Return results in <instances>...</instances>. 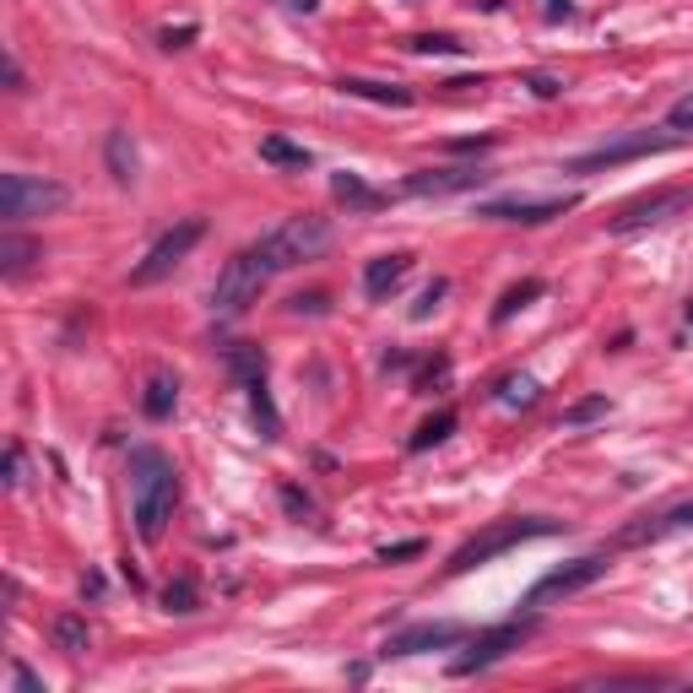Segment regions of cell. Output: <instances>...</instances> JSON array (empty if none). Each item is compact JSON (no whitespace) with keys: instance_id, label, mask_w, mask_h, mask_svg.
Here are the masks:
<instances>
[{"instance_id":"obj_1","label":"cell","mask_w":693,"mask_h":693,"mask_svg":"<svg viewBox=\"0 0 693 693\" xmlns=\"http://www.w3.org/2000/svg\"><path fill=\"white\" fill-rule=\"evenodd\" d=\"M174 504H179V471L163 450L141 444L131 450V510H136V531L141 542H157L174 521Z\"/></svg>"},{"instance_id":"obj_2","label":"cell","mask_w":693,"mask_h":693,"mask_svg":"<svg viewBox=\"0 0 693 693\" xmlns=\"http://www.w3.org/2000/svg\"><path fill=\"white\" fill-rule=\"evenodd\" d=\"M542 537H558V521H542V515H510V521H493L488 531H477L471 542H461V548L450 553L444 574H471V569L504 558L510 548H521V542H542Z\"/></svg>"},{"instance_id":"obj_3","label":"cell","mask_w":693,"mask_h":693,"mask_svg":"<svg viewBox=\"0 0 693 693\" xmlns=\"http://www.w3.org/2000/svg\"><path fill=\"white\" fill-rule=\"evenodd\" d=\"M331 250V223L325 217H287L277 223L266 239H261V255H266V266L272 272H292V266H309V261H320Z\"/></svg>"},{"instance_id":"obj_4","label":"cell","mask_w":693,"mask_h":693,"mask_svg":"<svg viewBox=\"0 0 693 693\" xmlns=\"http://www.w3.org/2000/svg\"><path fill=\"white\" fill-rule=\"evenodd\" d=\"M71 190L60 179H38V174H0V217L5 228H22L27 217H55L65 212Z\"/></svg>"},{"instance_id":"obj_5","label":"cell","mask_w":693,"mask_h":693,"mask_svg":"<svg viewBox=\"0 0 693 693\" xmlns=\"http://www.w3.org/2000/svg\"><path fill=\"white\" fill-rule=\"evenodd\" d=\"M266 282H272V266H266L261 244H255V250H239V255L217 272V287H212V314H223V320L244 314L250 303H261Z\"/></svg>"},{"instance_id":"obj_6","label":"cell","mask_w":693,"mask_h":693,"mask_svg":"<svg viewBox=\"0 0 693 693\" xmlns=\"http://www.w3.org/2000/svg\"><path fill=\"white\" fill-rule=\"evenodd\" d=\"M206 239V223L201 217H184L179 228H168L152 250H146V261L141 266H131V287H152V282H163V277H174L179 266H184V255L195 250Z\"/></svg>"},{"instance_id":"obj_7","label":"cell","mask_w":693,"mask_h":693,"mask_svg":"<svg viewBox=\"0 0 693 693\" xmlns=\"http://www.w3.org/2000/svg\"><path fill=\"white\" fill-rule=\"evenodd\" d=\"M678 131H634V136H618L596 152H580L569 157V174H601V168H618V163H634V157H656V152H672L678 146Z\"/></svg>"},{"instance_id":"obj_8","label":"cell","mask_w":693,"mask_h":693,"mask_svg":"<svg viewBox=\"0 0 693 693\" xmlns=\"http://www.w3.org/2000/svg\"><path fill=\"white\" fill-rule=\"evenodd\" d=\"M531 629H537V618L526 612V618H510V623H499V629H488V634H477V640H471V650L450 661V672H455V678H471V672H482V667H493V661H504L510 650H521V640H526Z\"/></svg>"},{"instance_id":"obj_9","label":"cell","mask_w":693,"mask_h":693,"mask_svg":"<svg viewBox=\"0 0 693 693\" xmlns=\"http://www.w3.org/2000/svg\"><path fill=\"white\" fill-rule=\"evenodd\" d=\"M693 206V190L689 184H678V190H656V195H640V201H629L618 217H612V234H645V228H661V223H672L678 212H689Z\"/></svg>"},{"instance_id":"obj_10","label":"cell","mask_w":693,"mask_h":693,"mask_svg":"<svg viewBox=\"0 0 693 693\" xmlns=\"http://www.w3.org/2000/svg\"><path fill=\"white\" fill-rule=\"evenodd\" d=\"M607 569H612V563H607V553H585V558H574V563H558L553 574H542V580L531 585L526 607H542V601H553V596H574V590L596 585Z\"/></svg>"},{"instance_id":"obj_11","label":"cell","mask_w":693,"mask_h":693,"mask_svg":"<svg viewBox=\"0 0 693 693\" xmlns=\"http://www.w3.org/2000/svg\"><path fill=\"white\" fill-rule=\"evenodd\" d=\"M574 206V195H510V201H482L477 217L488 223H553Z\"/></svg>"},{"instance_id":"obj_12","label":"cell","mask_w":693,"mask_h":693,"mask_svg":"<svg viewBox=\"0 0 693 693\" xmlns=\"http://www.w3.org/2000/svg\"><path fill=\"white\" fill-rule=\"evenodd\" d=\"M461 640H466V629H461V623H413V629L391 634L385 656H422V650H455Z\"/></svg>"},{"instance_id":"obj_13","label":"cell","mask_w":693,"mask_h":693,"mask_svg":"<svg viewBox=\"0 0 693 693\" xmlns=\"http://www.w3.org/2000/svg\"><path fill=\"white\" fill-rule=\"evenodd\" d=\"M678 531H693V504H678L667 515H645V521L623 526L618 548H645V542H661V537H678Z\"/></svg>"},{"instance_id":"obj_14","label":"cell","mask_w":693,"mask_h":693,"mask_svg":"<svg viewBox=\"0 0 693 693\" xmlns=\"http://www.w3.org/2000/svg\"><path fill=\"white\" fill-rule=\"evenodd\" d=\"M488 174L482 168H422V174H407V195H461V190H477Z\"/></svg>"},{"instance_id":"obj_15","label":"cell","mask_w":693,"mask_h":693,"mask_svg":"<svg viewBox=\"0 0 693 693\" xmlns=\"http://www.w3.org/2000/svg\"><path fill=\"white\" fill-rule=\"evenodd\" d=\"M407 272H413V255H407V250H396V255H374V261L363 266V292H369L374 303H385V298L407 282Z\"/></svg>"},{"instance_id":"obj_16","label":"cell","mask_w":693,"mask_h":693,"mask_svg":"<svg viewBox=\"0 0 693 693\" xmlns=\"http://www.w3.org/2000/svg\"><path fill=\"white\" fill-rule=\"evenodd\" d=\"M223 363H228V374H234L239 385L266 380V353H261L255 342H228V347H223Z\"/></svg>"},{"instance_id":"obj_17","label":"cell","mask_w":693,"mask_h":693,"mask_svg":"<svg viewBox=\"0 0 693 693\" xmlns=\"http://www.w3.org/2000/svg\"><path fill=\"white\" fill-rule=\"evenodd\" d=\"M33 261H44V244H33V239H22L16 228H5V239H0V277H22Z\"/></svg>"},{"instance_id":"obj_18","label":"cell","mask_w":693,"mask_h":693,"mask_svg":"<svg viewBox=\"0 0 693 693\" xmlns=\"http://www.w3.org/2000/svg\"><path fill=\"white\" fill-rule=\"evenodd\" d=\"M104 157H109L115 184H136L141 157H136V141H131V131H109V141H104Z\"/></svg>"},{"instance_id":"obj_19","label":"cell","mask_w":693,"mask_h":693,"mask_svg":"<svg viewBox=\"0 0 693 693\" xmlns=\"http://www.w3.org/2000/svg\"><path fill=\"white\" fill-rule=\"evenodd\" d=\"M342 93H347V98H369V104H391V109H413V93H407V87L369 82V76H342Z\"/></svg>"},{"instance_id":"obj_20","label":"cell","mask_w":693,"mask_h":693,"mask_svg":"<svg viewBox=\"0 0 693 693\" xmlns=\"http://www.w3.org/2000/svg\"><path fill=\"white\" fill-rule=\"evenodd\" d=\"M179 407V380L168 374V369H157L152 380H146V396H141V413L152 417V422H163V417H174Z\"/></svg>"},{"instance_id":"obj_21","label":"cell","mask_w":693,"mask_h":693,"mask_svg":"<svg viewBox=\"0 0 693 693\" xmlns=\"http://www.w3.org/2000/svg\"><path fill=\"white\" fill-rule=\"evenodd\" d=\"M331 195H336L342 206H353V212H380V206H385V190H369L358 174H336V179H331Z\"/></svg>"},{"instance_id":"obj_22","label":"cell","mask_w":693,"mask_h":693,"mask_svg":"<svg viewBox=\"0 0 693 693\" xmlns=\"http://www.w3.org/2000/svg\"><path fill=\"white\" fill-rule=\"evenodd\" d=\"M49 634H55V650H65V656H87V650H93V629H87V618H76V612H60V618L49 623Z\"/></svg>"},{"instance_id":"obj_23","label":"cell","mask_w":693,"mask_h":693,"mask_svg":"<svg viewBox=\"0 0 693 693\" xmlns=\"http://www.w3.org/2000/svg\"><path fill=\"white\" fill-rule=\"evenodd\" d=\"M261 157L277 163V168H309V163H314L309 146H298V141H287V136H266L261 141Z\"/></svg>"},{"instance_id":"obj_24","label":"cell","mask_w":693,"mask_h":693,"mask_svg":"<svg viewBox=\"0 0 693 693\" xmlns=\"http://www.w3.org/2000/svg\"><path fill=\"white\" fill-rule=\"evenodd\" d=\"M250 391V413H255V422H261V439H277L282 433V417L277 407H272V391H266V380H255V385H244Z\"/></svg>"},{"instance_id":"obj_25","label":"cell","mask_w":693,"mask_h":693,"mask_svg":"<svg viewBox=\"0 0 693 693\" xmlns=\"http://www.w3.org/2000/svg\"><path fill=\"white\" fill-rule=\"evenodd\" d=\"M450 428H455V413L444 407V413H433L422 428H417L413 439H407V450H433V444H444L450 439Z\"/></svg>"},{"instance_id":"obj_26","label":"cell","mask_w":693,"mask_h":693,"mask_svg":"<svg viewBox=\"0 0 693 693\" xmlns=\"http://www.w3.org/2000/svg\"><path fill=\"white\" fill-rule=\"evenodd\" d=\"M531 298H542V282H537V277H526V282H521V287H510V292L499 298V309H493V320H499V325H504V320H515V309H526Z\"/></svg>"},{"instance_id":"obj_27","label":"cell","mask_w":693,"mask_h":693,"mask_svg":"<svg viewBox=\"0 0 693 693\" xmlns=\"http://www.w3.org/2000/svg\"><path fill=\"white\" fill-rule=\"evenodd\" d=\"M163 607H168V612H179V618H190V612L201 607V590H195V580H168V590H163Z\"/></svg>"},{"instance_id":"obj_28","label":"cell","mask_w":693,"mask_h":693,"mask_svg":"<svg viewBox=\"0 0 693 693\" xmlns=\"http://www.w3.org/2000/svg\"><path fill=\"white\" fill-rule=\"evenodd\" d=\"M499 402H504V407H537V380H531V374H510V380L499 385Z\"/></svg>"},{"instance_id":"obj_29","label":"cell","mask_w":693,"mask_h":693,"mask_svg":"<svg viewBox=\"0 0 693 693\" xmlns=\"http://www.w3.org/2000/svg\"><path fill=\"white\" fill-rule=\"evenodd\" d=\"M596 417H607V396H585V402H574V407L563 413V428H585V422H596Z\"/></svg>"},{"instance_id":"obj_30","label":"cell","mask_w":693,"mask_h":693,"mask_svg":"<svg viewBox=\"0 0 693 693\" xmlns=\"http://www.w3.org/2000/svg\"><path fill=\"white\" fill-rule=\"evenodd\" d=\"M413 49L417 55H461L466 44H455L450 33H422V38H413Z\"/></svg>"},{"instance_id":"obj_31","label":"cell","mask_w":693,"mask_h":693,"mask_svg":"<svg viewBox=\"0 0 693 693\" xmlns=\"http://www.w3.org/2000/svg\"><path fill=\"white\" fill-rule=\"evenodd\" d=\"M667 131H678V136H693V93H683V98L667 109Z\"/></svg>"},{"instance_id":"obj_32","label":"cell","mask_w":693,"mask_h":693,"mask_svg":"<svg viewBox=\"0 0 693 693\" xmlns=\"http://www.w3.org/2000/svg\"><path fill=\"white\" fill-rule=\"evenodd\" d=\"M439 298H444V282H428V287H422V298L413 303V320H428V314L439 309Z\"/></svg>"},{"instance_id":"obj_33","label":"cell","mask_w":693,"mask_h":693,"mask_svg":"<svg viewBox=\"0 0 693 693\" xmlns=\"http://www.w3.org/2000/svg\"><path fill=\"white\" fill-rule=\"evenodd\" d=\"M402 558H422V542H391V548H380V563H402Z\"/></svg>"},{"instance_id":"obj_34","label":"cell","mask_w":693,"mask_h":693,"mask_svg":"<svg viewBox=\"0 0 693 693\" xmlns=\"http://www.w3.org/2000/svg\"><path fill=\"white\" fill-rule=\"evenodd\" d=\"M287 309H292V314H325V292H298Z\"/></svg>"},{"instance_id":"obj_35","label":"cell","mask_w":693,"mask_h":693,"mask_svg":"<svg viewBox=\"0 0 693 693\" xmlns=\"http://www.w3.org/2000/svg\"><path fill=\"white\" fill-rule=\"evenodd\" d=\"M11 678H16V689H22V693H44V678H38L33 667H22V661L11 667Z\"/></svg>"},{"instance_id":"obj_36","label":"cell","mask_w":693,"mask_h":693,"mask_svg":"<svg viewBox=\"0 0 693 693\" xmlns=\"http://www.w3.org/2000/svg\"><path fill=\"white\" fill-rule=\"evenodd\" d=\"M282 504H287V515H309V510H314L309 493H298V488H282Z\"/></svg>"},{"instance_id":"obj_37","label":"cell","mask_w":693,"mask_h":693,"mask_svg":"<svg viewBox=\"0 0 693 693\" xmlns=\"http://www.w3.org/2000/svg\"><path fill=\"white\" fill-rule=\"evenodd\" d=\"M190 38H195V27H168V33H163V49H184Z\"/></svg>"},{"instance_id":"obj_38","label":"cell","mask_w":693,"mask_h":693,"mask_svg":"<svg viewBox=\"0 0 693 693\" xmlns=\"http://www.w3.org/2000/svg\"><path fill=\"white\" fill-rule=\"evenodd\" d=\"M5 482H11V488L22 482V450H16V444L5 450Z\"/></svg>"},{"instance_id":"obj_39","label":"cell","mask_w":693,"mask_h":693,"mask_svg":"<svg viewBox=\"0 0 693 693\" xmlns=\"http://www.w3.org/2000/svg\"><path fill=\"white\" fill-rule=\"evenodd\" d=\"M531 87H537V98H553V93H558L553 76H531Z\"/></svg>"},{"instance_id":"obj_40","label":"cell","mask_w":693,"mask_h":693,"mask_svg":"<svg viewBox=\"0 0 693 693\" xmlns=\"http://www.w3.org/2000/svg\"><path fill=\"white\" fill-rule=\"evenodd\" d=\"M493 146V136H477V141H455V152H488Z\"/></svg>"},{"instance_id":"obj_41","label":"cell","mask_w":693,"mask_h":693,"mask_svg":"<svg viewBox=\"0 0 693 693\" xmlns=\"http://www.w3.org/2000/svg\"><path fill=\"white\" fill-rule=\"evenodd\" d=\"M5 82H11V93H22V65L16 60H5Z\"/></svg>"},{"instance_id":"obj_42","label":"cell","mask_w":693,"mask_h":693,"mask_svg":"<svg viewBox=\"0 0 693 693\" xmlns=\"http://www.w3.org/2000/svg\"><path fill=\"white\" fill-rule=\"evenodd\" d=\"M292 5H298V11H314V5H320V0H292Z\"/></svg>"},{"instance_id":"obj_43","label":"cell","mask_w":693,"mask_h":693,"mask_svg":"<svg viewBox=\"0 0 693 693\" xmlns=\"http://www.w3.org/2000/svg\"><path fill=\"white\" fill-rule=\"evenodd\" d=\"M683 314H689V325H693V303H689V309H683Z\"/></svg>"}]
</instances>
